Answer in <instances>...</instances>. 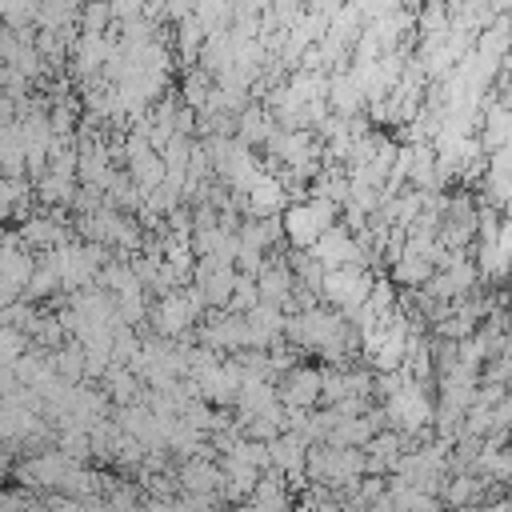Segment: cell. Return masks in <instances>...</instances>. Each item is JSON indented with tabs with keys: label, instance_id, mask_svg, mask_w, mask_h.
Returning <instances> with one entry per match:
<instances>
[{
	"label": "cell",
	"instance_id": "obj_6",
	"mask_svg": "<svg viewBox=\"0 0 512 512\" xmlns=\"http://www.w3.org/2000/svg\"><path fill=\"white\" fill-rule=\"evenodd\" d=\"M340 4H344V0H308V12H316V16H324V20H328Z\"/></svg>",
	"mask_w": 512,
	"mask_h": 512
},
{
	"label": "cell",
	"instance_id": "obj_5",
	"mask_svg": "<svg viewBox=\"0 0 512 512\" xmlns=\"http://www.w3.org/2000/svg\"><path fill=\"white\" fill-rule=\"evenodd\" d=\"M192 8H196V0H160V12L168 20H184V16H192Z\"/></svg>",
	"mask_w": 512,
	"mask_h": 512
},
{
	"label": "cell",
	"instance_id": "obj_2",
	"mask_svg": "<svg viewBox=\"0 0 512 512\" xmlns=\"http://www.w3.org/2000/svg\"><path fill=\"white\" fill-rule=\"evenodd\" d=\"M416 24H420L428 36H444V28H448V0H428V4L420 8Z\"/></svg>",
	"mask_w": 512,
	"mask_h": 512
},
{
	"label": "cell",
	"instance_id": "obj_4",
	"mask_svg": "<svg viewBox=\"0 0 512 512\" xmlns=\"http://www.w3.org/2000/svg\"><path fill=\"white\" fill-rule=\"evenodd\" d=\"M108 12H112V20H136V16H144V0H108Z\"/></svg>",
	"mask_w": 512,
	"mask_h": 512
},
{
	"label": "cell",
	"instance_id": "obj_1",
	"mask_svg": "<svg viewBox=\"0 0 512 512\" xmlns=\"http://www.w3.org/2000/svg\"><path fill=\"white\" fill-rule=\"evenodd\" d=\"M76 16H80V32H84V36H104V24L112 20L108 0H84Z\"/></svg>",
	"mask_w": 512,
	"mask_h": 512
},
{
	"label": "cell",
	"instance_id": "obj_3",
	"mask_svg": "<svg viewBox=\"0 0 512 512\" xmlns=\"http://www.w3.org/2000/svg\"><path fill=\"white\" fill-rule=\"evenodd\" d=\"M176 40H180V52H184V56H196V52H200V44H204V28L196 24V16L176 20Z\"/></svg>",
	"mask_w": 512,
	"mask_h": 512
}]
</instances>
